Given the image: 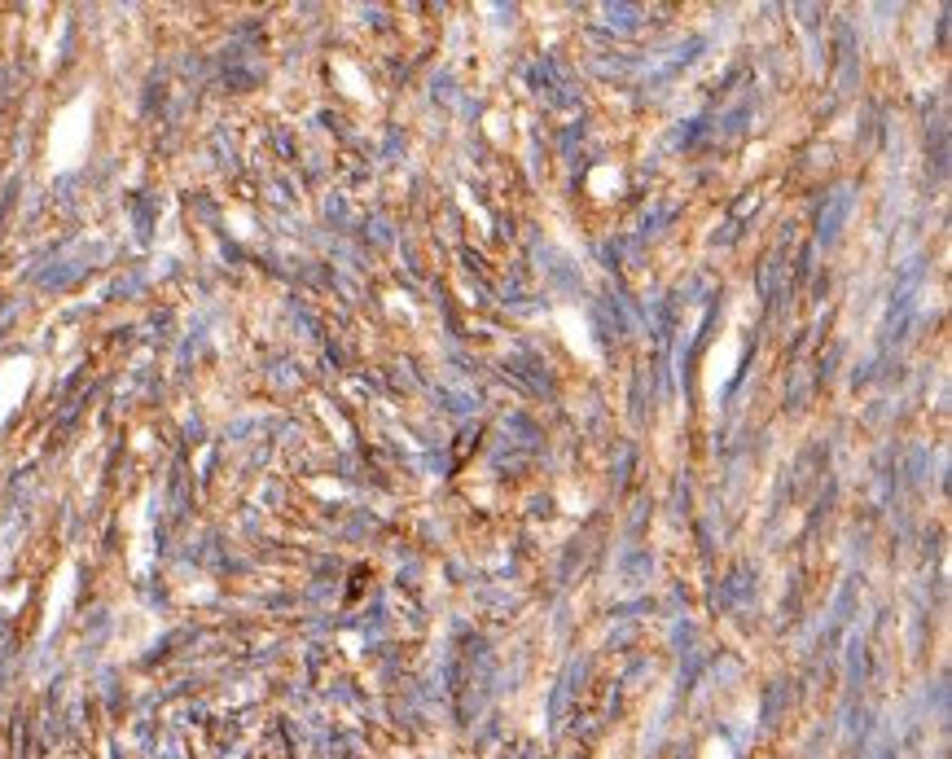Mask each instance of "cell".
I'll use <instances>...</instances> for the list:
<instances>
[{"instance_id": "1", "label": "cell", "mask_w": 952, "mask_h": 759, "mask_svg": "<svg viewBox=\"0 0 952 759\" xmlns=\"http://www.w3.org/2000/svg\"><path fill=\"white\" fill-rule=\"evenodd\" d=\"M88 136H92V92H84L79 101H70L57 114V123L48 132V167L53 172L75 167L88 154Z\"/></svg>"}, {"instance_id": "2", "label": "cell", "mask_w": 952, "mask_h": 759, "mask_svg": "<svg viewBox=\"0 0 952 759\" xmlns=\"http://www.w3.org/2000/svg\"><path fill=\"white\" fill-rule=\"evenodd\" d=\"M26 386H31V361H26V356L0 365V426H4V417L18 408V399L26 395Z\"/></svg>"}]
</instances>
